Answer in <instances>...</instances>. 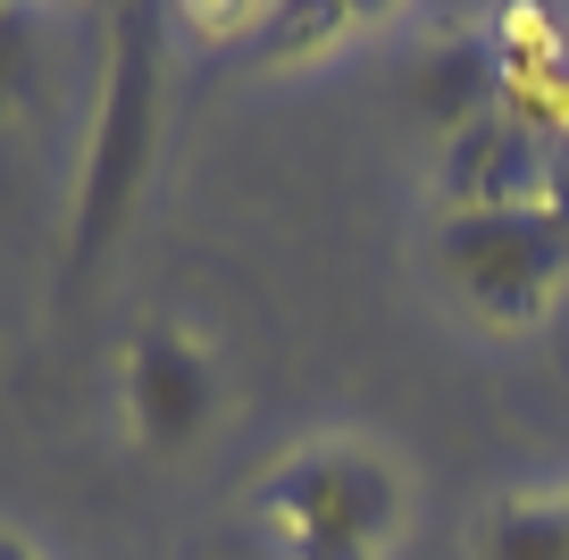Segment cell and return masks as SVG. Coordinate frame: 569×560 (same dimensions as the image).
<instances>
[{"mask_svg": "<svg viewBox=\"0 0 569 560\" xmlns=\"http://www.w3.org/2000/svg\"><path fill=\"white\" fill-rule=\"evenodd\" d=\"M160 134H168V18L160 9H109L92 126L68 193V277H92V268L118 260L126 227L151 193Z\"/></svg>", "mask_w": 569, "mask_h": 560, "instance_id": "1", "label": "cell"}, {"mask_svg": "<svg viewBox=\"0 0 569 560\" xmlns=\"http://www.w3.org/2000/svg\"><path fill=\"white\" fill-rule=\"evenodd\" d=\"M260 519L277 527L284 560H386L402 527V477L386 452L327 436L260 477Z\"/></svg>", "mask_w": 569, "mask_h": 560, "instance_id": "2", "label": "cell"}, {"mask_svg": "<svg viewBox=\"0 0 569 560\" xmlns=\"http://www.w3.org/2000/svg\"><path fill=\"white\" fill-rule=\"evenodd\" d=\"M436 284L461 301L478 327H536L552 293L569 284V210H445L436 218Z\"/></svg>", "mask_w": 569, "mask_h": 560, "instance_id": "3", "label": "cell"}, {"mask_svg": "<svg viewBox=\"0 0 569 560\" xmlns=\"http://www.w3.org/2000/svg\"><path fill=\"white\" fill-rule=\"evenodd\" d=\"M118 402H126V427H134V443L151 460H184L218 419V368L201 351V334L177 327V318L134 327L118 351Z\"/></svg>", "mask_w": 569, "mask_h": 560, "instance_id": "4", "label": "cell"}, {"mask_svg": "<svg viewBox=\"0 0 569 560\" xmlns=\"http://www.w3.org/2000/svg\"><path fill=\"white\" fill-rule=\"evenodd\" d=\"M478 560H569V493H502L478 519Z\"/></svg>", "mask_w": 569, "mask_h": 560, "instance_id": "5", "label": "cell"}, {"mask_svg": "<svg viewBox=\"0 0 569 560\" xmlns=\"http://www.w3.org/2000/svg\"><path fill=\"white\" fill-rule=\"evenodd\" d=\"M26 84H34V26L26 9H0V118L26 101Z\"/></svg>", "mask_w": 569, "mask_h": 560, "instance_id": "6", "label": "cell"}, {"mask_svg": "<svg viewBox=\"0 0 569 560\" xmlns=\"http://www.w3.org/2000/svg\"><path fill=\"white\" fill-rule=\"evenodd\" d=\"M0 560H42V552H34L26 536H9V527H0Z\"/></svg>", "mask_w": 569, "mask_h": 560, "instance_id": "7", "label": "cell"}, {"mask_svg": "<svg viewBox=\"0 0 569 560\" xmlns=\"http://www.w3.org/2000/svg\"><path fill=\"white\" fill-rule=\"evenodd\" d=\"M227 560H243V552H227Z\"/></svg>", "mask_w": 569, "mask_h": 560, "instance_id": "8", "label": "cell"}]
</instances>
